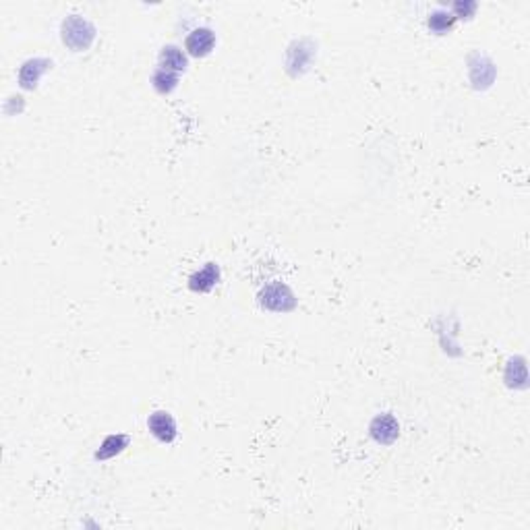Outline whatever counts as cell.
Instances as JSON below:
<instances>
[{"label":"cell","mask_w":530,"mask_h":530,"mask_svg":"<svg viewBox=\"0 0 530 530\" xmlns=\"http://www.w3.org/2000/svg\"><path fill=\"white\" fill-rule=\"evenodd\" d=\"M94 38H96V29H94V26H91L89 21L81 19L79 15L69 17V19L64 21V26H62V40H64V44H67L69 48L77 50V52L87 50V48L91 46Z\"/></svg>","instance_id":"6da1fadb"},{"label":"cell","mask_w":530,"mask_h":530,"mask_svg":"<svg viewBox=\"0 0 530 530\" xmlns=\"http://www.w3.org/2000/svg\"><path fill=\"white\" fill-rule=\"evenodd\" d=\"M261 305L269 311H291V309H294L296 300H294V294L288 291V286L274 284V286L265 288V292L261 294Z\"/></svg>","instance_id":"7a4b0ae2"},{"label":"cell","mask_w":530,"mask_h":530,"mask_svg":"<svg viewBox=\"0 0 530 530\" xmlns=\"http://www.w3.org/2000/svg\"><path fill=\"white\" fill-rule=\"evenodd\" d=\"M213 44H215V35L212 29L208 27H199L195 29L188 38H186V50L191 56H208L212 52Z\"/></svg>","instance_id":"3957f363"},{"label":"cell","mask_w":530,"mask_h":530,"mask_svg":"<svg viewBox=\"0 0 530 530\" xmlns=\"http://www.w3.org/2000/svg\"><path fill=\"white\" fill-rule=\"evenodd\" d=\"M397 431H400V427L392 415H381L371 424V435L375 437V441H379L383 446H390L396 441Z\"/></svg>","instance_id":"277c9868"},{"label":"cell","mask_w":530,"mask_h":530,"mask_svg":"<svg viewBox=\"0 0 530 530\" xmlns=\"http://www.w3.org/2000/svg\"><path fill=\"white\" fill-rule=\"evenodd\" d=\"M147 427L164 444H170L176 437V423L168 412H154L147 421Z\"/></svg>","instance_id":"5b68a950"},{"label":"cell","mask_w":530,"mask_h":530,"mask_svg":"<svg viewBox=\"0 0 530 530\" xmlns=\"http://www.w3.org/2000/svg\"><path fill=\"white\" fill-rule=\"evenodd\" d=\"M220 280V269L215 264H208L201 271L193 274L191 280H188V286L191 291L195 292H210L218 284Z\"/></svg>","instance_id":"8992f818"},{"label":"cell","mask_w":530,"mask_h":530,"mask_svg":"<svg viewBox=\"0 0 530 530\" xmlns=\"http://www.w3.org/2000/svg\"><path fill=\"white\" fill-rule=\"evenodd\" d=\"M159 67L162 69H166V71H172V73H181V71H185L186 67V56L179 48H174V46H168V48H164L162 54H159Z\"/></svg>","instance_id":"52a82bcc"},{"label":"cell","mask_w":530,"mask_h":530,"mask_svg":"<svg viewBox=\"0 0 530 530\" xmlns=\"http://www.w3.org/2000/svg\"><path fill=\"white\" fill-rule=\"evenodd\" d=\"M48 69V60H29L23 64V69H21V85L23 87H33L38 79H40V73H44Z\"/></svg>","instance_id":"ba28073f"},{"label":"cell","mask_w":530,"mask_h":530,"mask_svg":"<svg viewBox=\"0 0 530 530\" xmlns=\"http://www.w3.org/2000/svg\"><path fill=\"white\" fill-rule=\"evenodd\" d=\"M456 23V15L453 13H448V11H435L431 17H429V27L435 31V33H446L448 29H451Z\"/></svg>","instance_id":"9c48e42d"},{"label":"cell","mask_w":530,"mask_h":530,"mask_svg":"<svg viewBox=\"0 0 530 530\" xmlns=\"http://www.w3.org/2000/svg\"><path fill=\"white\" fill-rule=\"evenodd\" d=\"M176 83H179V75H176V73H172V71L158 69V71H156V75H154V85H156V89L162 91V94L172 91V89L176 87Z\"/></svg>","instance_id":"30bf717a"},{"label":"cell","mask_w":530,"mask_h":530,"mask_svg":"<svg viewBox=\"0 0 530 530\" xmlns=\"http://www.w3.org/2000/svg\"><path fill=\"white\" fill-rule=\"evenodd\" d=\"M453 9H456V11H462V13H464V15H470V13H473V11H475V4H473V2H470V4H466V6H464V4H462V2H458V4H456V6H453Z\"/></svg>","instance_id":"8fae6325"}]
</instances>
